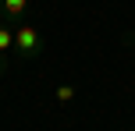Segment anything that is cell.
<instances>
[{
  "instance_id": "cell-2",
  "label": "cell",
  "mask_w": 135,
  "mask_h": 131,
  "mask_svg": "<svg viewBox=\"0 0 135 131\" xmlns=\"http://www.w3.org/2000/svg\"><path fill=\"white\" fill-rule=\"evenodd\" d=\"M0 14L18 25V21H25V14H28V0H0Z\"/></svg>"
},
{
  "instance_id": "cell-6",
  "label": "cell",
  "mask_w": 135,
  "mask_h": 131,
  "mask_svg": "<svg viewBox=\"0 0 135 131\" xmlns=\"http://www.w3.org/2000/svg\"><path fill=\"white\" fill-rule=\"evenodd\" d=\"M121 43H124L128 50H135V32H124V35H121Z\"/></svg>"
},
{
  "instance_id": "cell-3",
  "label": "cell",
  "mask_w": 135,
  "mask_h": 131,
  "mask_svg": "<svg viewBox=\"0 0 135 131\" xmlns=\"http://www.w3.org/2000/svg\"><path fill=\"white\" fill-rule=\"evenodd\" d=\"M14 50V25L0 14V53H11Z\"/></svg>"
},
{
  "instance_id": "cell-5",
  "label": "cell",
  "mask_w": 135,
  "mask_h": 131,
  "mask_svg": "<svg viewBox=\"0 0 135 131\" xmlns=\"http://www.w3.org/2000/svg\"><path fill=\"white\" fill-rule=\"evenodd\" d=\"M11 64H14V57H11V53H0V78L11 71Z\"/></svg>"
},
{
  "instance_id": "cell-4",
  "label": "cell",
  "mask_w": 135,
  "mask_h": 131,
  "mask_svg": "<svg viewBox=\"0 0 135 131\" xmlns=\"http://www.w3.org/2000/svg\"><path fill=\"white\" fill-rule=\"evenodd\" d=\"M75 96H78V92H75V85H71V82H61V85L54 89V99H57L61 106H68V103H71Z\"/></svg>"
},
{
  "instance_id": "cell-1",
  "label": "cell",
  "mask_w": 135,
  "mask_h": 131,
  "mask_svg": "<svg viewBox=\"0 0 135 131\" xmlns=\"http://www.w3.org/2000/svg\"><path fill=\"white\" fill-rule=\"evenodd\" d=\"M43 50H46L43 32L32 21H18L14 25V60H39Z\"/></svg>"
}]
</instances>
